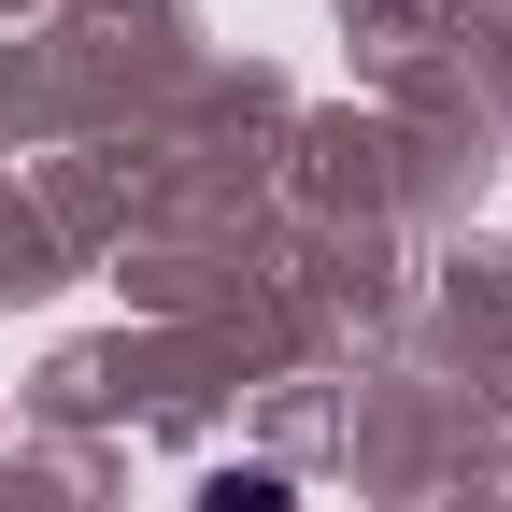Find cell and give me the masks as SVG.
<instances>
[{"instance_id":"1","label":"cell","mask_w":512,"mask_h":512,"mask_svg":"<svg viewBox=\"0 0 512 512\" xmlns=\"http://www.w3.org/2000/svg\"><path fill=\"white\" fill-rule=\"evenodd\" d=\"M200 512H299V498H285L271 470H214V484H200Z\"/></svg>"}]
</instances>
